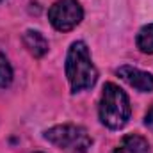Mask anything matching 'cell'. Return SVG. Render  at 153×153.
I'll return each instance as SVG.
<instances>
[{"label":"cell","mask_w":153,"mask_h":153,"mask_svg":"<svg viewBox=\"0 0 153 153\" xmlns=\"http://www.w3.org/2000/svg\"><path fill=\"white\" fill-rule=\"evenodd\" d=\"M116 73L130 87H134L141 93H152L153 91V75L148 71H143V70L134 68V66H119L116 70Z\"/></svg>","instance_id":"obj_5"},{"label":"cell","mask_w":153,"mask_h":153,"mask_svg":"<svg viewBox=\"0 0 153 153\" xmlns=\"http://www.w3.org/2000/svg\"><path fill=\"white\" fill-rule=\"evenodd\" d=\"M112 153H152V148H150V143L143 135L130 134L121 139V143L116 146Z\"/></svg>","instance_id":"obj_6"},{"label":"cell","mask_w":153,"mask_h":153,"mask_svg":"<svg viewBox=\"0 0 153 153\" xmlns=\"http://www.w3.org/2000/svg\"><path fill=\"white\" fill-rule=\"evenodd\" d=\"M22 41H23V45H25V48L34 55V57H43V55H46L48 53V41L46 38L38 32V30H25V34L22 36Z\"/></svg>","instance_id":"obj_7"},{"label":"cell","mask_w":153,"mask_h":153,"mask_svg":"<svg viewBox=\"0 0 153 153\" xmlns=\"http://www.w3.org/2000/svg\"><path fill=\"white\" fill-rule=\"evenodd\" d=\"M36 153H41V152H36Z\"/></svg>","instance_id":"obj_11"},{"label":"cell","mask_w":153,"mask_h":153,"mask_svg":"<svg viewBox=\"0 0 153 153\" xmlns=\"http://www.w3.org/2000/svg\"><path fill=\"white\" fill-rule=\"evenodd\" d=\"M66 76L71 93H80L94 87L98 80V70L91 61L89 48L84 41L71 43L66 55Z\"/></svg>","instance_id":"obj_1"},{"label":"cell","mask_w":153,"mask_h":153,"mask_svg":"<svg viewBox=\"0 0 153 153\" xmlns=\"http://www.w3.org/2000/svg\"><path fill=\"white\" fill-rule=\"evenodd\" d=\"M43 137L64 153H87L93 141L84 126L78 125H57L48 128Z\"/></svg>","instance_id":"obj_3"},{"label":"cell","mask_w":153,"mask_h":153,"mask_svg":"<svg viewBox=\"0 0 153 153\" xmlns=\"http://www.w3.org/2000/svg\"><path fill=\"white\" fill-rule=\"evenodd\" d=\"M98 116L102 125H105L111 130H119L128 123L132 116V107L126 93L119 85L112 82H107L103 85V93L98 105Z\"/></svg>","instance_id":"obj_2"},{"label":"cell","mask_w":153,"mask_h":153,"mask_svg":"<svg viewBox=\"0 0 153 153\" xmlns=\"http://www.w3.org/2000/svg\"><path fill=\"white\" fill-rule=\"evenodd\" d=\"M144 125H146L150 130H153V107L146 112V116H144Z\"/></svg>","instance_id":"obj_10"},{"label":"cell","mask_w":153,"mask_h":153,"mask_svg":"<svg viewBox=\"0 0 153 153\" xmlns=\"http://www.w3.org/2000/svg\"><path fill=\"white\" fill-rule=\"evenodd\" d=\"M13 82V68L7 57L0 52V87H7Z\"/></svg>","instance_id":"obj_9"},{"label":"cell","mask_w":153,"mask_h":153,"mask_svg":"<svg viewBox=\"0 0 153 153\" xmlns=\"http://www.w3.org/2000/svg\"><path fill=\"white\" fill-rule=\"evenodd\" d=\"M0 2H2V0H0Z\"/></svg>","instance_id":"obj_12"},{"label":"cell","mask_w":153,"mask_h":153,"mask_svg":"<svg viewBox=\"0 0 153 153\" xmlns=\"http://www.w3.org/2000/svg\"><path fill=\"white\" fill-rule=\"evenodd\" d=\"M84 18V9L76 0H57L48 9V20L52 27L59 32H68L75 29Z\"/></svg>","instance_id":"obj_4"},{"label":"cell","mask_w":153,"mask_h":153,"mask_svg":"<svg viewBox=\"0 0 153 153\" xmlns=\"http://www.w3.org/2000/svg\"><path fill=\"white\" fill-rule=\"evenodd\" d=\"M135 43H137V48H139L143 53L152 55L153 53V23L144 25V27L139 30Z\"/></svg>","instance_id":"obj_8"}]
</instances>
